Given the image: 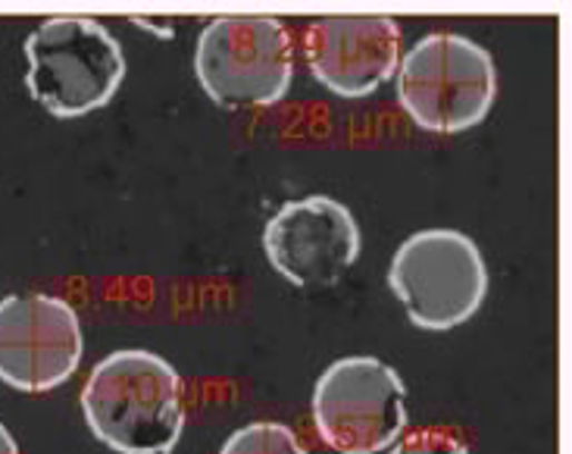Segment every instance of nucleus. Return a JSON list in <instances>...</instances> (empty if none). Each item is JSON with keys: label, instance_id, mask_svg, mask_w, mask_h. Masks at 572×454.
Wrapping results in <instances>:
<instances>
[{"label": "nucleus", "instance_id": "f257e3e1", "mask_svg": "<svg viewBox=\"0 0 572 454\" xmlns=\"http://www.w3.org/2000/svg\"><path fill=\"white\" fill-rule=\"evenodd\" d=\"M79 402L88 430L116 454H169L185 433L181 376L145 348L107 354Z\"/></svg>", "mask_w": 572, "mask_h": 454}, {"label": "nucleus", "instance_id": "f03ea898", "mask_svg": "<svg viewBox=\"0 0 572 454\" xmlns=\"http://www.w3.org/2000/svg\"><path fill=\"white\" fill-rule=\"evenodd\" d=\"M494 98V57L466 34H425L401 57L397 101L425 132L457 135L475 129L491 114Z\"/></svg>", "mask_w": 572, "mask_h": 454}, {"label": "nucleus", "instance_id": "7ed1b4c3", "mask_svg": "<svg viewBox=\"0 0 572 454\" xmlns=\"http://www.w3.org/2000/svg\"><path fill=\"white\" fill-rule=\"evenodd\" d=\"M195 72L207 98L226 110L276 107L295 82V41L278 17L223 13L197 38Z\"/></svg>", "mask_w": 572, "mask_h": 454}, {"label": "nucleus", "instance_id": "20e7f679", "mask_svg": "<svg viewBox=\"0 0 572 454\" xmlns=\"http://www.w3.org/2000/svg\"><path fill=\"white\" fill-rule=\"evenodd\" d=\"M26 85L48 114L76 119L114 101L126 53L91 17H50L26 38Z\"/></svg>", "mask_w": 572, "mask_h": 454}, {"label": "nucleus", "instance_id": "39448f33", "mask_svg": "<svg viewBox=\"0 0 572 454\" xmlns=\"http://www.w3.org/2000/svg\"><path fill=\"white\" fill-rule=\"evenodd\" d=\"M388 286L416 329L447 333L485 304L489 267L473 238L460 229H423L401 241Z\"/></svg>", "mask_w": 572, "mask_h": 454}, {"label": "nucleus", "instance_id": "423d86ee", "mask_svg": "<svg viewBox=\"0 0 572 454\" xmlns=\"http://www.w3.org/2000/svg\"><path fill=\"white\" fill-rule=\"evenodd\" d=\"M313 426L332 452H385L407 430V386L401 373L369 354L328 364L313 388Z\"/></svg>", "mask_w": 572, "mask_h": 454}, {"label": "nucleus", "instance_id": "0eeeda50", "mask_svg": "<svg viewBox=\"0 0 572 454\" xmlns=\"http://www.w3.org/2000/svg\"><path fill=\"white\" fill-rule=\"evenodd\" d=\"M85 352L76 307L45 292L0 298V383L50 392L72 379Z\"/></svg>", "mask_w": 572, "mask_h": 454}, {"label": "nucleus", "instance_id": "6e6552de", "mask_svg": "<svg viewBox=\"0 0 572 454\" xmlns=\"http://www.w3.org/2000/svg\"><path fill=\"white\" fill-rule=\"evenodd\" d=\"M263 251L297 288L338 286L361 257V226L342 201L307 195L278 207L263 229Z\"/></svg>", "mask_w": 572, "mask_h": 454}, {"label": "nucleus", "instance_id": "1a4fd4ad", "mask_svg": "<svg viewBox=\"0 0 572 454\" xmlns=\"http://www.w3.org/2000/svg\"><path fill=\"white\" fill-rule=\"evenodd\" d=\"M401 26L385 13H338L313 19L300 53L313 79L338 98H369L401 67Z\"/></svg>", "mask_w": 572, "mask_h": 454}, {"label": "nucleus", "instance_id": "9d476101", "mask_svg": "<svg viewBox=\"0 0 572 454\" xmlns=\"http://www.w3.org/2000/svg\"><path fill=\"white\" fill-rule=\"evenodd\" d=\"M219 454H310L292 426L278 421H254L235 430Z\"/></svg>", "mask_w": 572, "mask_h": 454}, {"label": "nucleus", "instance_id": "9b49d317", "mask_svg": "<svg viewBox=\"0 0 572 454\" xmlns=\"http://www.w3.org/2000/svg\"><path fill=\"white\" fill-rule=\"evenodd\" d=\"M388 454H473V452H470V445H466L460 436H454L451 430L423 426V430H413V433H407V436L397 438Z\"/></svg>", "mask_w": 572, "mask_h": 454}, {"label": "nucleus", "instance_id": "f8f14e48", "mask_svg": "<svg viewBox=\"0 0 572 454\" xmlns=\"http://www.w3.org/2000/svg\"><path fill=\"white\" fill-rule=\"evenodd\" d=\"M135 26H150V32L160 34V38H172V22L169 19H148V17H135L131 19Z\"/></svg>", "mask_w": 572, "mask_h": 454}, {"label": "nucleus", "instance_id": "ddd939ff", "mask_svg": "<svg viewBox=\"0 0 572 454\" xmlns=\"http://www.w3.org/2000/svg\"><path fill=\"white\" fill-rule=\"evenodd\" d=\"M0 454H19L17 438H13V433L3 423H0Z\"/></svg>", "mask_w": 572, "mask_h": 454}]
</instances>
